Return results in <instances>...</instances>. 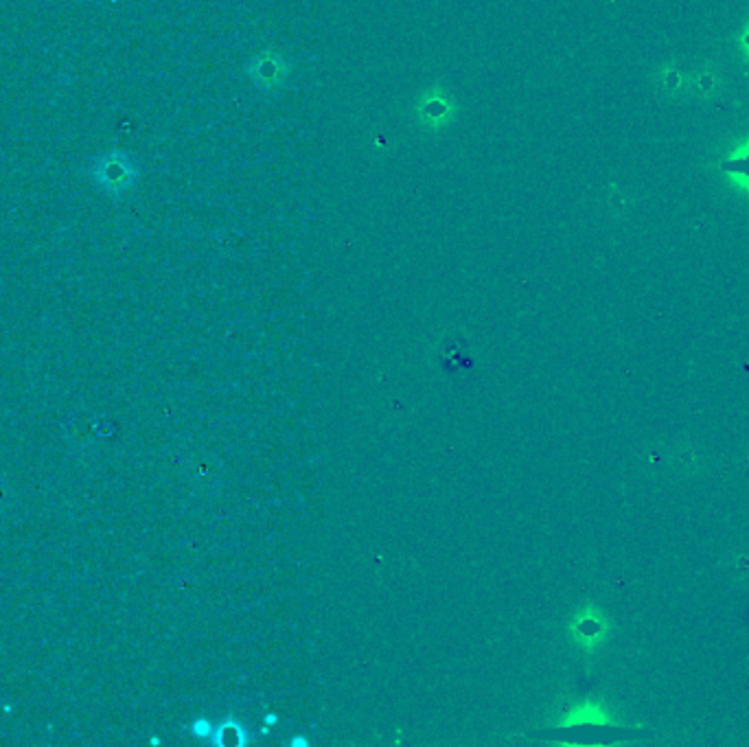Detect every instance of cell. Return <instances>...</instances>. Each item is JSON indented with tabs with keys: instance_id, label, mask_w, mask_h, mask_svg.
Returning a JSON list of instances; mask_svg holds the SVG:
<instances>
[{
	"instance_id": "obj_5",
	"label": "cell",
	"mask_w": 749,
	"mask_h": 747,
	"mask_svg": "<svg viewBox=\"0 0 749 747\" xmlns=\"http://www.w3.org/2000/svg\"><path fill=\"white\" fill-rule=\"evenodd\" d=\"M723 169L728 171V174H732V176H741V178L749 180V152H743L739 156L725 160Z\"/></svg>"
},
{
	"instance_id": "obj_6",
	"label": "cell",
	"mask_w": 749,
	"mask_h": 747,
	"mask_svg": "<svg viewBox=\"0 0 749 747\" xmlns=\"http://www.w3.org/2000/svg\"><path fill=\"white\" fill-rule=\"evenodd\" d=\"M373 147L375 149H390V139L384 134H375L373 136Z\"/></svg>"
},
{
	"instance_id": "obj_3",
	"label": "cell",
	"mask_w": 749,
	"mask_h": 747,
	"mask_svg": "<svg viewBox=\"0 0 749 747\" xmlns=\"http://www.w3.org/2000/svg\"><path fill=\"white\" fill-rule=\"evenodd\" d=\"M292 75V62L287 60V55L274 49H265L257 55L250 57L246 64V77L257 88L265 90V93H274L285 86L287 77Z\"/></svg>"
},
{
	"instance_id": "obj_4",
	"label": "cell",
	"mask_w": 749,
	"mask_h": 747,
	"mask_svg": "<svg viewBox=\"0 0 749 747\" xmlns=\"http://www.w3.org/2000/svg\"><path fill=\"white\" fill-rule=\"evenodd\" d=\"M603 629H605L603 623L594 614H585L579 620V625H576V634H579L581 640H596V638H601Z\"/></svg>"
},
{
	"instance_id": "obj_1",
	"label": "cell",
	"mask_w": 749,
	"mask_h": 747,
	"mask_svg": "<svg viewBox=\"0 0 749 747\" xmlns=\"http://www.w3.org/2000/svg\"><path fill=\"white\" fill-rule=\"evenodd\" d=\"M410 114L412 121L417 123V128L423 134L434 136L449 130L458 121L460 103L443 84L436 82L425 86L421 93L414 97Z\"/></svg>"
},
{
	"instance_id": "obj_2",
	"label": "cell",
	"mask_w": 749,
	"mask_h": 747,
	"mask_svg": "<svg viewBox=\"0 0 749 747\" xmlns=\"http://www.w3.org/2000/svg\"><path fill=\"white\" fill-rule=\"evenodd\" d=\"M92 178H95L97 185L110 195H123L125 191L134 187L138 169L128 154L110 152L106 156H101L95 167H92Z\"/></svg>"
},
{
	"instance_id": "obj_8",
	"label": "cell",
	"mask_w": 749,
	"mask_h": 747,
	"mask_svg": "<svg viewBox=\"0 0 749 747\" xmlns=\"http://www.w3.org/2000/svg\"><path fill=\"white\" fill-rule=\"evenodd\" d=\"M747 44H749V36H747Z\"/></svg>"
},
{
	"instance_id": "obj_7",
	"label": "cell",
	"mask_w": 749,
	"mask_h": 747,
	"mask_svg": "<svg viewBox=\"0 0 749 747\" xmlns=\"http://www.w3.org/2000/svg\"><path fill=\"white\" fill-rule=\"evenodd\" d=\"M265 723H270V726H274V723H276V715H268V717H265Z\"/></svg>"
}]
</instances>
